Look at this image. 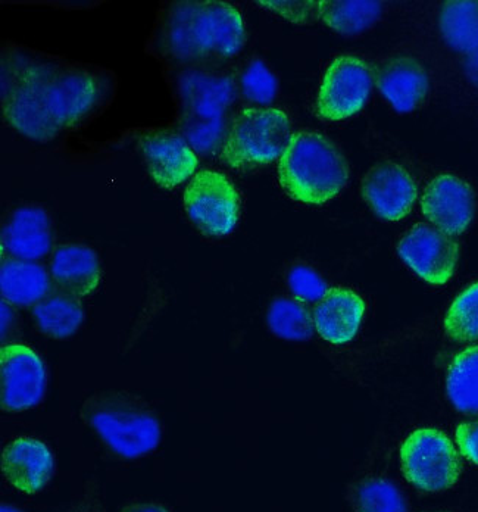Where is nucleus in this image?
Here are the masks:
<instances>
[{"label":"nucleus","instance_id":"393cba45","mask_svg":"<svg viewBox=\"0 0 478 512\" xmlns=\"http://www.w3.org/2000/svg\"><path fill=\"white\" fill-rule=\"evenodd\" d=\"M351 504L355 512H408L398 487L384 479H367L352 487Z\"/></svg>","mask_w":478,"mask_h":512},{"label":"nucleus","instance_id":"f8f14e48","mask_svg":"<svg viewBox=\"0 0 478 512\" xmlns=\"http://www.w3.org/2000/svg\"><path fill=\"white\" fill-rule=\"evenodd\" d=\"M421 208L433 227L448 236H459L473 223L476 195L467 181L442 174L428 184Z\"/></svg>","mask_w":478,"mask_h":512},{"label":"nucleus","instance_id":"f704fd0d","mask_svg":"<svg viewBox=\"0 0 478 512\" xmlns=\"http://www.w3.org/2000/svg\"><path fill=\"white\" fill-rule=\"evenodd\" d=\"M0 512H21V511L17 510V508L11 507V505H2V508H0Z\"/></svg>","mask_w":478,"mask_h":512},{"label":"nucleus","instance_id":"39448f33","mask_svg":"<svg viewBox=\"0 0 478 512\" xmlns=\"http://www.w3.org/2000/svg\"><path fill=\"white\" fill-rule=\"evenodd\" d=\"M81 418L124 458H139L158 446L161 427L142 402L120 393H99L84 402Z\"/></svg>","mask_w":478,"mask_h":512},{"label":"nucleus","instance_id":"412c9836","mask_svg":"<svg viewBox=\"0 0 478 512\" xmlns=\"http://www.w3.org/2000/svg\"><path fill=\"white\" fill-rule=\"evenodd\" d=\"M380 2H367V0H328L318 2V21L342 36H356L368 30L377 23L381 17Z\"/></svg>","mask_w":478,"mask_h":512},{"label":"nucleus","instance_id":"6ab92c4d","mask_svg":"<svg viewBox=\"0 0 478 512\" xmlns=\"http://www.w3.org/2000/svg\"><path fill=\"white\" fill-rule=\"evenodd\" d=\"M51 273L61 292L76 299L92 295L101 282L98 255L83 245H65L56 249Z\"/></svg>","mask_w":478,"mask_h":512},{"label":"nucleus","instance_id":"a878e982","mask_svg":"<svg viewBox=\"0 0 478 512\" xmlns=\"http://www.w3.org/2000/svg\"><path fill=\"white\" fill-rule=\"evenodd\" d=\"M271 332L287 340H308L314 334V318L308 309L292 299L281 298L273 302L268 311Z\"/></svg>","mask_w":478,"mask_h":512},{"label":"nucleus","instance_id":"2eb2a0df","mask_svg":"<svg viewBox=\"0 0 478 512\" xmlns=\"http://www.w3.org/2000/svg\"><path fill=\"white\" fill-rule=\"evenodd\" d=\"M381 95L401 114L417 111L427 102L430 76L423 62L412 56H395L381 64L377 74Z\"/></svg>","mask_w":478,"mask_h":512},{"label":"nucleus","instance_id":"dca6fc26","mask_svg":"<svg viewBox=\"0 0 478 512\" xmlns=\"http://www.w3.org/2000/svg\"><path fill=\"white\" fill-rule=\"evenodd\" d=\"M2 471L15 489L33 495L52 479V452L39 440L21 437L3 449Z\"/></svg>","mask_w":478,"mask_h":512},{"label":"nucleus","instance_id":"1a4fd4ad","mask_svg":"<svg viewBox=\"0 0 478 512\" xmlns=\"http://www.w3.org/2000/svg\"><path fill=\"white\" fill-rule=\"evenodd\" d=\"M373 86L367 62L356 56H340L331 62L321 81L317 114L326 121L352 117L364 108Z\"/></svg>","mask_w":478,"mask_h":512},{"label":"nucleus","instance_id":"473e14b6","mask_svg":"<svg viewBox=\"0 0 478 512\" xmlns=\"http://www.w3.org/2000/svg\"><path fill=\"white\" fill-rule=\"evenodd\" d=\"M12 317H14V312L9 308V305L6 304L5 301L2 302V336H5L6 329H8L9 324H11Z\"/></svg>","mask_w":478,"mask_h":512},{"label":"nucleus","instance_id":"f3484780","mask_svg":"<svg viewBox=\"0 0 478 512\" xmlns=\"http://www.w3.org/2000/svg\"><path fill=\"white\" fill-rule=\"evenodd\" d=\"M51 218L40 206H21L2 229V251L14 259L36 261L51 251Z\"/></svg>","mask_w":478,"mask_h":512},{"label":"nucleus","instance_id":"4468645a","mask_svg":"<svg viewBox=\"0 0 478 512\" xmlns=\"http://www.w3.org/2000/svg\"><path fill=\"white\" fill-rule=\"evenodd\" d=\"M362 198L377 217L399 221L411 212L417 184L408 171L393 162L374 165L362 180Z\"/></svg>","mask_w":478,"mask_h":512},{"label":"nucleus","instance_id":"7c9ffc66","mask_svg":"<svg viewBox=\"0 0 478 512\" xmlns=\"http://www.w3.org/2000/svg\"><path fill=\"white\" fill-rule=\"evenodd\" d=\"M455 437L461 454L478 465V420L461 424L456 429Z\"/></svg>","mask_w":478,"mask_h":512},{"label":"nucleus","instance_id":"2f4dec72","mask_svg":"<svg viewBox=\"0 0 478 512\" xmlns=\"http://www.w3.org/2000/svg\"><path fill=\"white\" fill-rule=\"evenodd\" d=\"M123 512H168L165 508L159 507V505L153 504H140L133 505V507H128L127 510Z\"/></svg>","mask_w":478,"mask_h":512},{"label":"nucleus","instance_id":"ddd939ff","mask_svg":"<svg viewBox=\"0 0 478 512\" xmlns=\"http://www.w3.org/2000/svg\"><path fill=\"white\" fill-rule=\"evenodd\" d=\"M139 148L153 181L164 189L180 186L198 168V156L176 131L158 130L143 134Z\"/></svg>","mask_w":478,"mask_h":512},{"label":"nucleus","instance_id":"423d86ee","mask_svg":"<svg viewBox=\"0 0 478 512\" xmlns=\"http://www.w3.org/2000/svg\"><path fill=\"white\" fill-rule=\"evenodd\" d=\"M292 136V124L281 109L246 108L228 128L221 158L228 167L253 170L281 158Z\"/></svg>","mask_w":478,"mask_h":512},{"label":"nucleus","instance_id":"b1692460","mask_svg":"<svg viewBox=\"0 0 478 512\" xmlns=\"http://www.w3.org/2000/svg\"><path fill=\"white\" fill-rule=\"evenodd\" d=\"M443 39L455 51H478V2H451L440 17Z\"/></svg>","mask_w":478,"mask_h":512},{"label":"nucleus","instance_id":"6e6552de","mask_svg":"<svg viewBox=\"0 0 478 512\" xmlns=\"http://www.w3.org/2000/svg\"><path fill=\"white\" fill-rule=\"evenodd\" d=\"M184 209L203 234L227 236L239 221L240 196L226 174L202 170L187 184Z\"/></svg>","mask_w":478,"mask_h":512},{"label":"nucleus","instance_id":"f257e3e1","mask_svg":"<svg viewBox=\"0 0 478 512\" xmlns=\"http://www.w3.org/2000/svg\"><path fill=\"white\" fill-rule=\"evenodd\" d=\"M117 77L96 65L5 45L0 59V106L9 127L49 143L86 127L108 109Z\"/></svg>","mask_w":478,"mask_h":512},{"label":"nucleus","instance_id":"c85d7f7f","mask_svg":"<svg viewBox=\"0 0 478 512\" xmlns=\"http://www.w3.org/2000/svg\"><path fill=\"white\" fill-rule=\"evenodd\" d=\"M287 282L293 295L303 302L321 301L328 292L326 282L306 265L293 267Z\"/></svg>","mask_w":478,"mask_h":512},{"label":"nucleus","instance_id":"a211bd4d","mask_svg":"<svg viewBox=\"0 0 478 512\" xmlns=\"http://www.w3.org/2000/svg\"><path fill=\"white\" fill-rule=\"evenodd\" d=\"M365 314L361 296L349 289H330L314 311V326L327 342L343 345L358 333Z\"/></svg>","mask_w":478,"mask_h":512},{"label":"nucleus","instance_id":"c9c22d12","mask_svg":"<svg viewBox=\"0 0 478 512\" xmlns=\"http://www.w3.org/2000/svg\"><path fill=\"white\" fill-rule=\"evenodd\" d=\"M424 512H443V511H424Z\"/></svg>","mask_w":478,"mask_h":512},{"label":"nucleus","instance_id":"9b49d317","mask_svg":"<svg viewBox=\"0 0 478 512\" xmlns=\"http://www.w3.org/2000/svg\"><path fill=\"white\" fill-rule=\"evenodd\" d=\"M2 404L18 412L36 407L46 392V368L39 355L26 345H6L0 352Z\"/></svg>","mask_w":478,"mask_h":512},{"label":"nucleus","instance_id":"5701e85b","mask_svg":"<svg viewBox=\"0 0 478 512\" xmlns=\"http://www.w3.org/2000/svg\"><path fill=\"white\" fill-rule=\"evenodd\" d=\"M34 320L48 336L67 339L80 329L84 312L78 299L65 293H56L34 307Z\"/></svg>","mask_w":478,"mask_h":512},{"label":"nucleus","instance_id":"aec40b11","mask_svg":"<svg viewBox=\"0 0 478 512\" xmlns=\"http://www.w3.org/2000/svg\"><path fill=\"white\" fill-rule=\"evenodd\" d=\"M3 301L15 307H31L48 298L51 282L42 265L21 259H5L0 268Z\"/></svg>","mask_w":478,"mask_h":512},{"label":"nucleus","instance_id":"4be33fe9","mask_svg":"<svg viewBox=\"0 0 478 512\" xmlns=\"http://www.w3.org/2000/svg\"><path fill=\"white\" fill-rule=\"evenodd\" d=\"M446 390L456 410L478 412V346L462 349L452 358L446 376Z\"/></svg>","mask_w":478,"mask_h":512},{"label":"nucleus","instance_id":"20e7f679","mask_svg":"<svg viewBox=\"0 0 478 512\" xmlns=\"http://www.w3.org/2000/svg\"><path fill=\"white\" fill-rule=\"evenodd\" d=\"M348 180L345 156L327 137L314 131L293 134L278 161L281 187L302 204H327L345 189Z\"/></svg>","mask_w":478,"mask_h":512},{"label":"nucleus","instance_id":"9d476101","mask_svg":"<svg viewBox=\"0 0 478 512\" xmlns=\"http://www.w3.org/2000/svg\"><path fill=\"white\" fill-rule=\"evenodd\" d=\"M398 254L424 282L445 284L458 262V243L430 224L420 223L402 237Z\"/></svg>","mask_w":478,"mask_h":512},{"label":"nucleus","instance_id":"72a5a7b5","mask_svg":"<svg viewBox=\"0 0 478 512\" xmlns=\"http://www.w3.org/2000/svg\"><path fill=\"white\" fill-rule=\"evenodd\" d=\"M468 67H470L471 74H473L474 78H478V51L471 53Z\"/></svg>","mask_w":478,"mask_h":512},{"label":"nucleus","instance_id":"7ed1b4c3","mask_svg":"<svg viewBox=\"0 0 478 512\" xmlns=\"http://www.w3.org/2000/svg\"><path fill=\"white\" fill-rule=\"evenodd\" d=\"M174 101L180 134L201 154L220 148L224 117L236 99L233 78L203 67L168 68L165 71Z\"/></svg>","mask_w":478,"mask_h":512},{"label":"nucleus","instance_id":"bb28decb","mask_svg":"<svg viewBox=\"0 0 478 512\" xmlns=\"http://www.w3.org/2000/svg\"><path fill=\"white\" fill-rule=\"evenodd\" d=\"M443 327L453 342H478V282L453 301Z\"/></svg>","mask_w":478,"mask_h":512},{"label":"nucleus","instance_id":"f03ea898","mask_svg":"<svg viewBox=\"0 0 478 512\" xmlns=\"http://www.w3.org/2000/svg\"><path fill=\"white\" fill-rule=\"evenodd\" d=\"M246 42L236 6L218 0H174L161 6L149 49L168 68L202 67L234 58Z\"/></svg>","mask_w":478,"mask_h":512},{"label":"nucleus","instance_id":"0eeeda50","mask_svg":"<svg viewBox=\"0 0 478 512\" xmlns=\"http://www.w3.org/2000/svg\"><path fill=\"white\" fill-rule=\"evenodd\" d=\"M403 476L426 492H442L456 485L462 464L458 451L445 433L420 429L406 437L401 446Z\"/></svg>","mask_w":478,"mask_h":512},{"label":"nucleus","instance_id":"c756f323","mask_svg":"<svg viewBox=\"0 0 478 512\" xmlns=\"http://www.w3.org/2000/svg\"><path fill=\"white\" fill-rule=\"evenodd\" d=\"M256 5L262 6L267 11L273 12L278 17L290 21V23L306 24L318 21V2H256Z\"/></svg>","mask_w":478,"mask_h":512},{"label":"nucleus","instance_id":"cd10ccee","mask_svg":"<svg viewBox=\"0 0 478 512\" xmlns=\"http://www.w3.org/2000/svg\"><path fill=\"white\" fill-rule=\"evenodd\" d=\"M242 89L249 101L270 105L276 99L277 78L262 61H253L242 76Z\"/></svg>","mask_w":478,"mask_h":512}]
</instances>
